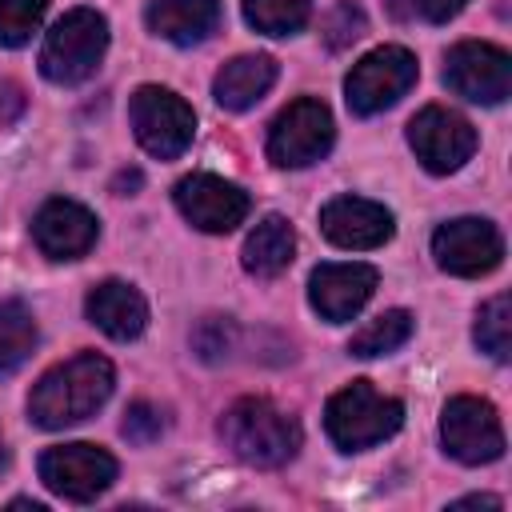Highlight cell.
<instances>
[{"mask_svg":"<svg viewBox=\"0 0 512 512\" xmlns=\"http://www.w3.org/2000/svg\"><path fill=\"white\" fill-rule=\"evenodd\" d=\"M112 384H116L112 364L96 352H80L36 380V388L28 392V420L48 432L80 424L96 408H104V400L112 396Z\"/></svg>","mask_w":512,"mask_h":512,"instance_id":"cell-1","label":"cell"},{"mask_svg":"<svg viewBox=\"0 0 512 512\" xmlns=\"http://www.w3.org/2000/svg\"><path fill=\"white\" fill-rule=\"evenodd\" d=\"M220 440L252 468H280L300 452V424L264 396H240L220 416Z\"/></svg>","mask_w":512,"mask_h":512,"instance_id":"cell-2","label":"cell"},{"mask_svg":"<svg viewBox=\"0 0 512 512\" xmlns=\"http://www.w3.org/2000/svg\"><path fill=\"white\" fill-rule=\"evenodd\" d=\"M404 424V404L396 396L376 392L368 380H352L324 408V432L340 452H364Z\"/></svg>","mask_w":512,"mask_h":512,"instance_id":"cell-3","label":"cell"},{"mask_svg":"<svg viewBox=\"0 0 512 512\" xmlns=\"http://www.w3.org/2000/svg\"><path fill=\"white\" fill-rule=\"evenodd\" d=\"M108 52V20L96 8H72L64 12L40 48V72L52 84H84Z\"/></svg>","mask_w":512,"mask_h":512,"instance_id":"cell-4","label":"cell"},{"mask_svg":"<svg viewBox=\"0 0 512 512\" xmlns=\"http://www.w3.org/2000/svg\"><path fill=\"white\" fill-rule=\"evenodd\" d=\"M128 120H132L140 148L156 160H176L196 136L192 104L184 96H176L172 88H160V84H140L132 92Z\"/></svg>","mask_w":512,"mask_h":512,"instance_id":"cell-5","label":"cell"},{"mask_svg":"<svg viewBox=\"0 0 512 512\" xmlns=\"http://www.w3.org/2000/svg\"><path fill=\"white\" fill-rule=\"evenodd\" d=\"M416 76H420L416 56L400 44H384L352 64V72L344 80V100L356 116H376V112L392 108L416 84Z\"/></svg>","mask_w":512,"mask_h":512,"instance_id":"cell-6","label":"cell"},{"mask_svg":"<svg viewBox=\"0 0 512 512\" xmlns=\"http://www.w3.org/2000/svg\"><path fill=\"white\" fill-rule=\"evenodd\" d=\"M336 140V124L324 100L316 96H300L288 108H280V116L268 128V160L276 168H308L316 160L328 156Z\"/></svg>","mask_w":512,"mask_h":512,"instance_id":"cell-7","label":"cell"},{"mask_svg":"<svg viewBox=\"0 0 512 512\" xmlns=\"http://www.w3.org/2000/svg\"><path fill=\"white\" fill-rule=\"evenodd\" d=\"M40 480L48 492L72 504H88L112 488L116 456L104 452L100 444H56L40 456Z\"/></svg>","mask_w":512,"mask_h":512,"instance_id":"cell-8","label":"cell"},{"mask_svg":"<svg viewBox=\"0 0 512 512\" xmlns=\"http://www.w3.org/2000/svg\"><path fill=\"white\" fill-rule=\"evenodd\" d=\"M440 440L444 452L460 464H492L504 452V428L488 400L480 396H452L440 412Z\"/></svg>","mask_w":512,"mask_h":512,"instance_id":"cell-9","label":"cell"},{"mask_svg":"<svg viewBox=\"0 0 512 512\" xmlns=\"http://www.w3.org/2000/svg\"><path fill=\"white\" fill-rule=\"evenodd\" d=\"M444 84L472 104H500L512 92V56L484 40H460L444 56Z\"/></svg>","mask_w":512,"mask_h":512,"instance_id":"cell-10","label":"cell"},{"mask_svg":"<svg viewBox=\"0 0 512 512\" xmlns=\"http://www.w3.org/2000/svg\"><path fill=\"white\" fill-rule=\"evenodd\" d=\"M408 144L416 152V160L436 172V176H448L456 168H464L476 152V128L452 112V108H440V104H428L420 108L412 120H408Z\"/></svg>","mask_w":512,"mask_h":512,"instance_id":"cell-11","label":"cell"},{"mask_svg":"<svg viewBox=\"0 0 512 512\" xmlns=\"http://www.w3.org/2000/svg\"><path fill=\"white\" fill-rule=\"evenodd\" d=\"M172 200L180 208V216L200 228V232H212V236H224L232 232L236 224H244L248 216V192L224 176H212V172H192L184 176L176 188H172Z\"/></svg>","mask_w":512,"mask_h":512,"instance_id":"cell-12","label":"cell"},{"mask_svg":"<svg viewBox=\"0 0 512 512\" xmlns=\"http://www.w3.org/2000/svg\"><path fill=\"white\" fill-rule=\"evenodd\" d=\"M432 256L452 276H488L504 260V236L492 220L460 216L432 232Z\"/></svg>","mask_w":512,"mask_h":512,"instance_id":"cell-13","label":"cell"},{"mask_svg":"<svg viewBox=\"0 0 512 512\" xmlns=\"http://www.w3.org/2000/svg\"><path fill=\"white\" fill-rule=\"evenodd\" d=\"M376 284H380V272L372 264H360V260H352V264H320L308 276V300L328 324H344L372 300Z\"/></svg>","mask_w":512,"mask_h":512,"instance_id":"cell-14","label":"cell"},{"mask_svg":"<svg viewBox=\"0 0 512 512\" xmlns=\"http://www.w3.org/2000/svg\"><path fill=\"white\" fill-rule=\"evenodd\" d=\"M320 232L336 244V248H352V252H368L380 248L384 240H392L396 220L384 204L364 200V196H336L320 208Z\"/></svg>","mask_w":512,"mask_h":512,"instance_id":"cell-15","label":"cell"},{"mask_svg":"<svg viewBox=\"0 0 512 512\" xmlns=\"http://www.w3.org/2000/svg\"><path fill=\"white\" fill-rule=\"evenodd\" d=\"M100 236V220L76 200H44L32 220V240L48 260H80Z\"/></svg>","mask_w":512,"mask_h":512,"instance_id":"cell-16","label":"cell"},{"mask_svg":"<svg viewBox=\"0 0 512 512\" xmlns=\"http://www.w3.org/2000/svg\"><path fill=\"white\" fill-rule=\"evenodd\" d=\"M84 312H88V320H92L104 336H112V340H136V336L148 328V304H144V296H140L132 284H124V280H104V284H96V288L88 292V300H84Z\"/></svg>","mask_w":512,"mask_h":512,"instance_id":"cell-17","label":"cell"},{"mask_svg":"<svg viewBox=\"0 0 512 512\" xmlns=\"http://www.w3.org/2000/svg\"><path fill=\"white\" fill-rule=\"evenodd\" d=\"M152 36L192 48L200 40H208L220 24V0H152L144 12Z\"/></svg>","mask_w":512,"mask_h":512,"instance_id":"cell-18","label":"cell"},{"mask_svg":"<svg viewBox=\"0 0 512 512\" xmlns=\"http://www.w3.org/2000/svg\"><path fill=\"white\" fill-rule=\"evenodd\" d=\"M272 84H276V60L264 56V52H248V56L228 60V64L216 72L212 96H216L220 108L244 112V108H252Z\"/></svg>","mask_w":512,"mask_h":512,"instance_id":"cell-19","label":"cell"},{"mask_svg":"<svg viewBox=\"0 0 512 512\" xmlns=\"http://www.w3.org/2000/svg\"><path fill=\"white\" fill-rule=\"evenodd\" d=\"M292 256H296V232H292V224H288L284 216H264V220L248 232V240H244V248H240L244 272L260 276V280L280 276V272L292 264Z\"/></svg>","mask_w":512,"mask_h":512,"instance_id":"cell-20","label":"cell"},{"mask_svg":"<svg viewBox=\"0 0 512 512\" xmlns=\"http://www.w3.org/2000/svg\"><path fill=\"white\" fill-rule=\"evenodd\" d=\"M36 348V320L24 300H0V376L16 372Z\"/></svg>","mask_w":512,"mask_h":512,"instance_id":"cell-21","label":"cell"},{"mask_svg":"<svg viewBox=\"0 0 512 512\" xmlns=\"http://www.w3.org/2000/svg\"><path fill=\"white\" fill-rule=\"evenodd\" d=\"M408 336H412V316L404 312V308H388V312H380L376 320H368L352 340H348V352L352 356H388V352H396L400 344H408Z\"/></svg>","mask_w":512,"mask_h":512,"instance_id":"cell-22","label":"cell"},{"mask_svg":"<svg viewBox=\"0 0 512 512\" xmlns=\"http://www.w3.org/2000/svg\"><path fill=\"white\" fill-rule=\"evenodd\" d=\"M312 0H244V20L264 36H292L308 24Z\"/></svg>","mask_w":512,"mask_h":512,"instance_id":"cell-23","label":"cell"},{"mask_svg":"<svg viewBox=\"0 0 512 512\" xmlns=\"http://www.w3.org/2000/svg\"><path fill=\"white\" fill-rule=\"evenodd\" d=\"M472 336H476L480 352H488V356L500 360V364L508 360V352H512V300H508L504 292L492 296L488 304H480Z\"/></svg>","mask_w":512,"mask_h":512,"instance_id":"cell-24","label":"cell"},{"mask_svg":"<svg viewBox=\"0 0 512 512\" xmlns=\"http://www.w3.org/2000/svg\"><path fill=\"white\" fill-rule=\"evenodd\" d=\"M44 12H48V0H0V44L24 48L40 28Z\"/></svg>","mask_w":512,"mask_h":512,"instance_id":"cell-25","label":"cell"},{"mask_svg":"<svg viewBox=\"0 0 512 512\" xmlns=\"http://www.w3.org/2000/svg\"><path fill=\"white\" fill-rule=\"evenodd\" d=\"M364 28H368L364 8H360V4H352V0H340V4L324 16V44H328L332 52H340V48H348L352 40H360V36H364Z\"/></svg>","mask_w":512,"mask_h":512,"instance_id":"cell-26","label":"cell"},{"mask_svg":"<svg viewBox=\"0 0 512 512\" xmlns=\"http://www.w3.org/2000/svg\"><path fill=\"white\" fill-rule=\"evenodd\" d=\"M232 336H236V328H232L228 316H208V320H200V328L192 332V348H196L200 360L212 364V360H224V356H228Z\"/></svg>","mask_w":512,"mask_h":512,"instance_id":"cell-27","label":"cell"},{"mask_svg":"<svg viewBox=\"0 0 512 512\" xmlns=\"http://www.w3.org/2000/svg\"><path fill=\"white\" fill-rule=\"evenodd\" d=\"M120 432H124L128 444H152V440L164 436V412H160L156 404H148V400H136V404L124 412Z\"/></svg>","mask_w":512,"mask_h":512,"instance_id":"cell-28","label":"cell"},{"mask_svg":"<svg viewBox=\"0 0 512 512\" xmlns=\"http://www.w3.org/2000/svg\"><path fill=\"white\" fill-rule=\"evenodd\" d=\"M464 4H468V0H416L420 16H424V20H432V24H448Z\"/></svg>","mask_w":512,"mask_h":512,"instance_id":"cell-29","label":"cell"},{"mask_svg":"<svg viewBox=\"0 0 512 512\" xmlns=\"http://www.w3.org/2000/svg\"><path fill=\"white\" fill-rule=\"evenodd\" d=\"M24 112V92H20V84H0V124H12L16 116Z\"/></svg>","mask_w":512,"mask_h":512,"instance_id":"cell-30","label":"cell"},{"mask_svg":"<svg viewBox=\"0 0 512 512\" xmlns=\"http://www.w3.org/2000/svg\"><path fill=\"white\" fill-rule=\"evenodd\" d=\"M140 180H144V176H140L136 168H128V172H120V176L112 180V192H116V196H132V192L140 188Z\"/></svg>","mask_w":512,"mask_h":512,"instance_id":"cell-31","label":"cell"},{"mask_svg":"<svg viewBox=\"0 0 512 512\" xmlns=\"http://www.w3.org/2000/svg\"><path fill=\"white\" fill-rule=\"evenodd\" d=\"M452 508H500V500H496V496H464V500H456Z\"/></svg>","mask_w":512,"mask_h":512,"instance_id":"cell-32","label":"cell"},{"mask_svg":"<svg viewBox=\"0 0 512 512\" xmlns=\"http://www.w3.org/2000/svg\"><path fill=\"white\" fill-rule=\"evenodd\" d=\"M8 468V448H4V440H0V472Z\"/></svg>","mask_w":512,"mask_h":512,"instance_id":"cell-33","label":"cell"}]
</instances>
